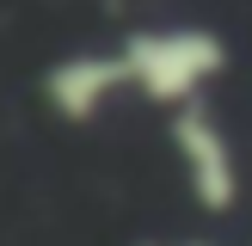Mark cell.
<instances>
[{
  "mask_svg": "<svg viewBox=\"0 0 252 246\" xmlns=\"http://www.w3.org/2000/svg\"><path fill=\"white\" fill-rule=\"evenodd\" d=\"M172 246H216V240H172Z\"/></svg>",
  "mask_w": 252,
  "mask_h": 246,
  "instance_id": "cell-4",
  "label": "cell"
},
{
  "mask_svg": "<svg viewBox=\"0 0 252 246\" xmlns=\"http://www.w3.org/2000/svg\"><path fill=\"white\" fill-rule=\"evenodd\" d=\"M129 92V68H123V49H86V56H68L43 74V98L56 117L68 123H93L111 111V98Z\"/></svg>",
  "mask_w": 252,
  "mask_h": 246,
  "instance_id": "cell-3",
  "label": "cell"
},
{
  "mask_svg": "<svg viewBox=\"0 0 252 246\" xmlns=\"http://www.w3.org/2000/svg\"><path fill=\"white\" fill-rule=\"evenodd\" d=\"M172 154H179L185 191L203 215H228L240 203V148H234V135L221 129V117L203 98L172 111Z\"/></svg>",
  "mask_w": 252,
  "mask_h": 246,
  "instance_id": "cell-2",
  "label": "cell"
},
{
  "mask_svg": "<svg viewBox=\"0 0 252 246\" xmlns=\"http://www.w3.org/2000/svg\"><path fill=\"white\" fill-rule=\"evenodd\" d=\"M123 68H129V92L179 111L191 98H203L209 80H221L228 43L209 25H160V31H135L123 43Z\"/></svg>",
  "mask_w": 252,
  "mask_h": 246,
  "instance_id": "cell-1",
  "label": "cell"
}]
</instances>
